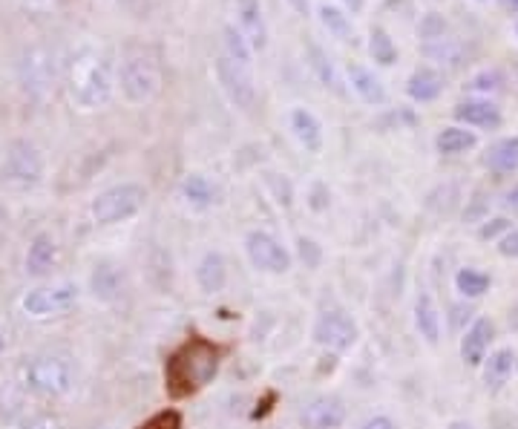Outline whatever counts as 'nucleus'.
I'll list each match as a JSON object with an SVG mask.
<instances>
[{
  "label": "nucleus",
  "mask_w": 518,
  "mask_h": 429,
  "mask_svg": "<svg viewBox=\"0 0 518 429\" xmlns=\"http://www.w3.org/2000/svg\"><path fill=\"white\" fill-rule=\"evenodd\" d=\"M308 55H311V69L317 73V78H320L326 87H331L334 92H340V96H343V92H345V90H343V81H340V75H337V69H334L331 61L326 58V52H322L320 46H311Z\"/></svg>",
  "instance_id": "cd10ccee"
},
{
  "label": "nucleus",
  "mask_w": 518,
  "mask_h": 429,
  "mask_svg": "<svg viewBox=\"0 0 518 429\" xmlns=\"http://www.w3.org/2000/svg\"><path fill=\"white\" fill-rule=\"evenodd\" d=\"M478 4H483V0H478Z\"/></svg>",
  "instance_id": "79ce46f5"
},
{
  "label": "nucleus",
  "mask_w": 518,
  "mask_h": 429,
  "mask_svg": "<svg viewBox=\"0 0 518 429\" xmlns=\"http://www.w3.org/2000/svg\"><path fill=\"white\" fill-rule=\"evenodd\" d=\"M311 338H314L317 346L331 352H349L352 346L360 338V329L352 315H345L340 308H326L320 311L314 320V329H311Z\"/></svg>",
  "instance_id": "423d86ee"
},
{
  "label": "nucleus",
  "mask_w": 518,
  "mask_h": 429,
  "mask_svg": "<svg viewBox=\"0 0 518 429\" xmlns=\"http://www.w3.org/2000/svg\"><path fill=\"white\" fill-rule=\"evenodd\" d=\"M147 202V191L135 182H121L112 188L101 191L89 205V214L96 219V225H119L133 219Z\"/></svg>",
  "instance_id": "7ed1b4c3"
},
{
  "label": "nucleus",
  "mask_w": 518,
  "mask_h": 429,
  "mask_svg": "<svg viewBox=\"0 0 518 429\" xmlns=\"http://www.w3.org/2000/svg\"><path fill=\"white\" fill-rule=\"evenodd\" d=\"M81 297V288L69 280H55V283H43L29 288L27 294L20 297V311L32 320H50L69 311Z\"/></svg>",
  "instance_id": "39448f33"
},
{
  "label": "nucleus",
  "mask_w": 518,
  "mask_h": 429,
  "mask_svg": "<svg viewBox=\"0 0 518 429\" xmlns=\"http://www.w3.org/2000/svg\"><path fill=\"white\" fill-rule=\"evenodd\" d=\"M506 225H510L506 219H492V225L487 222V225H483V228L478 230V237H481V239H495V234H499V230H504Z\"/></svg>",
  "instance_id": "473e14b6"
},
{
  "label": "nucleus",
  "mask_w": 518,
  "mask_h": 429,
  "mask_svg": "<svg viewBox=\"0 0 518 429\" xmlns=\"http://www.w3.org/2000/svg\"><path fill=\"white\" fill-rule=\"evenodd\" d=\"M69 92H73V98L81 107H104L112 96V75L107 61L96 52L78 55L73 61V69H69Z\"/></svg>",
  "instance_id": "f03ea898"
},
{
  "label": "nucleus",
  "mask_w": 518,
  "mask_h": 429,
  "mask_svg": "<svg viewBox=\"0 0 518 429\" xmlns=\"http://www.w3.org/2000/svg\"><path fill=\"white\" fill-rule=\"evenodd\" d=\"M317 15H320V23L326 27L329 35H334L337 41H352L354 38V27H352V20L349 15H343V12L337 6H320L317 9Z\"/></svg>",
  "instance_id": "a878e982"
},
{
  "label": "nucleus",
  "mask_w": 518,
  "mask_h": 429,
  "mask_svg": "<svg viewBox=\"0 0 518 429\" xmlns=\"http://www.w3.org/2000/svg\"><path fill=\"white\" fill-rule=\"evenodd\" d=\"M499 254L501 257H506V260H518V228H510L506 234L499 239Z\"/></svg>",
  "instance_id": "7c9ffc66"
},
{
  "label": "nucleus",
  "mask_w": 518,
  "mask_h": 429,
  "mask_svg": "<svg viewBox=\"0 0 518 429\" xmlns=\"http://www.w3.org/2000/svg\"><path fill=\"white\" fill-rule=\"evenodd\" d=\"M515 35H518V20H515Z\"/></svg>",
  "instance_id": "a19ab883"
},
{
  "label": "nucleus",
  "mask_w": 518,
  "mask_h": 429,
  "mask_svg": "<svg viewBox=\"0 0 518 429\" xmlns=\"http://www.w3.org/2000/svg\"><path fill=\"white\" fill-rule=\"evenodd\" d=\"M349 84L352 90L357 92V98L368 107H383L389 101V92L383 87V81H380L368 66H360V64H352L349 66Z\"/></svg>",
  "instance_id": "dca6fc26"
},
{
  "label": "nucleus",
  "mask_w": 518,
  "mask_h": 429,
  "mask_svg": "<svg viewBox=\"0 0 518 429\" xmlns=\"http://www.w3.org/2000/svg\"><path fill=\"white\" fill-rule=\"evenodd\" d=\"M345 6H349L352 12H360L366 6V0H345Z\"/></svg>",
  "instance_id": "c9c22d12"
},
{
  "label": "nucleus",
  "mask_w": 518,
  "mask_h": 429,
  "mask_svg": "<svg viewBox=\"0 0 518 429\" xmlns=\"http://www.w3.org/2000/svg\"><path fill=\"white\" fill-rule=\"evenodd\" d=\"M119 84L130 104H147L158 92V69L147 55H130L119 66Z\"/></svg>",
  "instance_id": "0eeeda50"
},
{
  "label": "nucleus",
  "mask_w": 518,
  "mask_h": 429,
  "mask_svg": "<svg viewBox=\"0 0 518 429\" xmlns=\"http://www.w3.org/2000/svg\"><path fill=\"white\" fill-rule=\"evenodd\" d=\"M20 429H55V424L52 421H46V418H32V421H27Z\"/></svg>",
  "instance_id": "f704fd0d"
},
{
  "label": "nucleus",
  "mask_w": 518,
  "mask_h": 429,
  "mask_svg": "<svg viewBox=\"0 0 518 429\" xmlns=\"http://www.w3.org/2000/svg\"><path fill=\"white\" fill-rule=\"evenodd\" d=\"M303 429H340L345 424V407L337 398H314L299 415Z\"/></svg>",
  "instance_id": "f8f14e48"
},
{
  "label": "nucleus",
  "mask_w": 518,
  "mask_h": 429,
  "mask_svg": "<svg viewBox=\"0 0 518 429\" xmlns=\"http://www.w3.org/2000/svg\"><path fill=\"white\" fill-rule=\"evenodd\" d=\"M216 75L222 81V87L228 92V98L236 104L242 110H251L253 101H257V87H253L251 78V66L230 61L228 55H222L216 61Z\"/></svg>",
  "instance_id": "9d476101"
},
{
  "label": "nucleus",
  "mask_w": 518,
  "mask_h": 429,
  "mask_svg": "<svg viewBox=\"0 0 518 429\" xmlns=\"http://www.w3.org/2000/svg\"><path fill=\"white\" fill-rule=\"evenodd\" d=\"M478 369H481L483 386H487V389H501L506 380L513 378V372H515V349H513V346H499V349H492L487 357H483V363Z\"/></svg>",
  "instance_id": "2eb2a0df"
},
{
  "label": "nucleus",
  "mask_w": 518,
  "mask_h": 429,
  "mask_svg": "<svg viewBox=\"0 0 518 429\" xmlns=\"http://www.w3.org/2000/svg\"><path fill=\"white\" fill-rule=\"evenodd\" d=\"M58 262V246L55 239L50 234H38L27 248V260H23V265H27V274L29 277H46Z\"/></svg>",
  "instance_id": "6ab92c4d"
},
{
  "label": "nucleus",
  "mask_w": 518,
  "mask_h": 429,
  "mask_svg": "<svg viewBox=\"0 0 518 429\" xmlns=\"http://www.w3.org/2000/svg\"><path fill=\"white\" fill-rule=\"evenodd\" d=\"M225 55L230 58V61L245 64V66H251V61H253L251 43L245 41V35H242L236 27H225Z\"/></svg>",
  "instance_id": "c85d7f7f"
},
{
  "label": "nucleus",
  "mask_w": 518,
  "mask_h": 429,
  "mask_svg": "<svg viewBox=\"0 0 518 429\" xmlns=\"http://www.w3.org/2000/svg\"><path fill=\"white\" fill-rule=\"evenodd\" d=\"M27 386L46 398H61L75 386V366L64 355H41L27 363Z\"/></svg>",
  "instance_id": "20e7f679"
},
{
  "label": "nucleus",
  "mask_w": 518,
  "mask_h": 429,
  "mask_svg": "<svg viewBox=\"0 0 518 429\" xmlns=\"http://www.w3.org/2000/svg\"><path fill=\"white\" fill-rule=\"evenodd\" d=\"M196 283L205 294H219L228 283V262L219 251L202 254V260L196 262Z\"/></svg>",
  "instance_id": "a211bd4d"
},
{
  "label": "nucleus",
  "mask_w": 518,
  "mask_h": 429,
  "mask_svg": "<svg viewBox=\"0 0 518 429\" xmlns=\"http://www.w3.org/2000/svg\"><path fill=\"white\" fill-rule=\"evenodd\" d=\"M444 75L437 73V69L432 66H418L414 73L409 75L406 81V92H409V98L412 101H418V104H429L435 98H441V92H444Z\"/></svg>",
  "instance_id": "aec40b11"
},
{
  "label": "nucleus",
  "mask_w": 518,
  "mask_h": 429,
  "mask_svg": "<svg viewBox=\"0 0 518 429\" xmlns=\"http://www.w3.org/2000/svg\"><path fill=\"white\" fill-rule=\"evenodd\" d=\"M239 23H242L239 32L245 35L251 50H265V43H268V29H265L259 0H239Z\"/></svg>",
  "instance_id": "412c9836"
},
{
  "label": "nucleus",
  "mask_w": 518,
  "mask_h": 429,
  "mask_svg": "<svg viewBox=\"0 0 518 429\" xmlns=\"http://www.w3.org/2000/svg\"><path fill=\"white\" fill-rule=\"evenodd\" d=\"M288 127H291L294 138L308 150V153H320L322 150V124L311 110L294 107L288 113Z\"/></svg>",
  "instance_id": "f3484780"
},
{
  "label": "nucleus",
  "mask_w": 518,
  "mask_h": 429,
  "mask_svg": "<svg viewBox=\"0 0 518 429\" xmlns=\"http://www.w3.org/2000/svg\"><path fill=\"white\" fill-rule=\"evenodd\" d=\"M490 274L481 271V269H460L455 274V292L464 297V300H478L490 292Z\"/></svg>",
  "instance_id": "393cba45"
},
{
  "label": "nucleus",
  "mask_w": 518,
  "mask_h": 429,
  "mask_svg": "<svg viewBox=\"0 0 518 429\" xmlns=\"http://www.w3.org/2000/svg\"><path fill=\"white\" fill-rule=\"evenodd\" d=\"M501 87H504V73H501V69H495V66L481 69V73L472 75L469 84H467V90L472 92V98H490Z\"/></svg>",
  "instance_id": "bb28decb"
},
{
  "label": "nucleus",
  "mask_w": 518,
  "mask_h": 429,
  "mask_svg": "<svg viewBox=\"0 0 518 429\" xmlns=\"http://www.w3.org/2000/svg\"><path fill=\"white\" fill-rule=\"evenodd\" d=\"M245 254L253 269L265 274H285L294 265L288 248L274 234H268V230H251L245 237Z\"/></svg>",
  "instance_id": "6e6552de"
},
{
  "label": "nucleus",
  "mask_w": 518,
  "mask_h": 429,
  "mask_svg": "<svg viewBox=\"0 0 518 429\" xmlns=\"http://www.w3.org/2000/svg\"><path fill=\"white\" fill-rule=\"evenodd\" d=\"M501 202H504V207H506V211L518 214V184H513V188L504 193V199H501Z\"/></svg>",
  "instance_id": "72a5a7b5"
},
{
  "label": "nucleus",
  "mask_w": 518,
  "mask_h": 429,
  "mask_svg": "<svg viewBox=\"0 0 518 429\" xmlns=\"http://www.w3.org/2000/svg\"><path fill=\"white\" fill-rule=\"evenodd\" d=\"M357 429H398V424L389 418V415H375V418L363 421Z\"/></svg>",
  "instance_id": "2f4dec72"
},
{
  "label": "nucleus",
  "mask_w": 518,
  "mask_h": 429,
  "mask_svg": "<svg viewBox=\"0 0 518 429\" xmlns=\"http://www.w3.org/2000/svg\"><path fill=\"white\" fill-rule=\"evenodd\" d=\"M43 176V159L38 153V147L23 142H12L9 153L4 159V179L9 184H15V188H32V184H38Z\"/></svg>",
  "instance_id": "1a4fd4ad"
},
{
  "label": "nucleus",
  "mask_w": 518,
  "mask_h": 429,
  "mask_svg": "<svg viewBox=\"0 0 518 429\" xmlns=\"http://www.w3.org/2000/svg\"><path fill=\"white\" fill-rule=\"evenodd\" d=\"M291 4H294L297 12H303V15H308V0H291Z\"/></svg>",
  "instance_id": "e433bc0d"
},
{
  "label": "nucleus",
  "mask_w": 518,
  "mask_h": 429,
  "mask_svg": "<svg viewBox=\"0 0 518 429\" xmlns=\"http://www.w3.org/2000/svg\"><path fill=\"white\" fill-rule=\"evenodd\" d=\"M368 52H372V58H375V61H380V64H395V58H398L395 43H391V38H389L383 29H372Z\"/></svg>",
  "instance_id": "c756f323"
},
{
  "label": "nucleus",
  "mask_w": 518,
  "mask_h": 429,
  "mask_svg": "<svg viewBox=\"0 0 518 429\" xmlns=\"http://www.w3.org/2000/svg\"><path fill=\"white\" fill-rule=\"evenodd\" d=\"M182 199L190 207H211L219 199V191L211 179L202 176V173H190V176H184L182 182Z\"/></svg>",
  "instance_id": "b1692460"
},
{
  "label": "nucleus",
  "mask_w": 518,
  "mask_h": 429,
  "mask_svg": "<svg viewBox=\"0 0 518 429\" xmlns=\"http://www.w3.org/2000/svg\"><path fill=\"white\" fill-rule=\"evenodd\" d=\"M492 340H495V323L490 317H475L472 326L460 334V361L478 369L483 363V357L492 352L490 349Z\"/></svg>",
  "instance_id": "9b49d317"
},
{
  "label": "nucleus",
  "mask_w": 518,
  "mask_h": 429,
  "mask_svg": "<svg viewBox=\"0 0 518 429\" xmlns=\"http://www.w3.org/2000/svg\"><path fill=\"white\" fill-rule=\"evenodd\" d=\"M216 369H219V352L211 343L193 340L170 361V369H167L170 389L182 392V395L202 389L207 380L216 375Z\"/></svg>",
  "instance_id": "f257e3e1"
},
{
  "label": "nucleus",
  "mask_w": 518,
  "mask_h": 429,
  "mask_svg": "<svg viewBox=\"0 0 518 429\" xmlns=\"http://www.w3.org/2000/svg\"><path fill=\"white\" fill-rule=\"evenodd\" d=\"M435 147H437V153H444V156H460L478 147V136L475 130H467V127H444V130L435 136Z\"/></svg>",
  "instance_id": "5701e85b"
},
{
  "label": "nucleus",
  "mask_w": 518,
  "mask_h": 429,
  "mask_svg": "<svg viewBox=\"0 0 518 429\" xmlns=\"http://www.w3.org/2000/svg\"><path fill=\"white\" fill-rule=\"evenodd\" d=\"M483 165L495 173H515L518 170V136H504L492 142L483 153Z\"/></svg>",
  "instance_id": "4be33fe9"
},
{
  "label": "nucleus",
  "mask_w": 518,
  "mask_h": 429,
  "mask_svg": "<svg viewBox=\"0 0 518 429\" xmlns=\"http://www.w3.org/2000/svg\"><path fill=\"white\" fill-rule=\"evenodd\" d=\"M446 429H475V426H472L469 421H452Z\"/></svg>",
  "instance_id": "4c0bfd02"
},
{
  "label": "nucleus",
  "mask_w": 518,
  "mask_h": 429,
  "mask_svg": "<svg viewBox=\"0 0 518 429\" xmlns=\"http://www.w3.org/2000/svg\"><path fill=\"white\" fill-rule=\"evenodd\" d=\"M455 119L475 130H499L504 124L501 110L490 98H467L455 107Z\"/></svg>",
  "instance_id": "ddd939ff"
},
{
  "label": "nucleus",
  "mask_w": 518,
  "mask_h": 429,
  "mask_svg": "<svg viewBox=\"0 0 518 429\" xmlns=\"http://www.w3.org/2000/svg\"><path fill=\"white\" fill-rule=\"evenodd\" d=\"M4 349H6V334L0 332V355H4Z\"/></svg>",
  "instance_id": "58836bf2"
},
{
  "label": "nucleus",
  "mask_w": 518,
  "mask_h": 429,
  "mask_svg": "<svg viewBox=\"0 0 518 429\" xmlns=\"http://www.w3.org/2000/svg\"><path fill=\"white\" fill-rule=\"evenodd\" d=\"M510 6H513V9L518 12V0H510Z\"/></svg>",
  "instance_id": "ea45409f"
},
{
  "label": "nucleus",
  "mask_w": 518,
  "mask_h": 429,
  "mask_svg": "<svg viewBox=\"0 0 518 429\" xmlns=\"http://www.w3.org/2000/svg\"><path fill=\"white\" fill-rule=\"evenodd\" d=\"M414 329H418L421 338L429 343V346H437L441 343V308H437L435 297L429 292H418V297H414Z\"/></svg>",
  "instance_id": "4468645a"
}]
</instances>
